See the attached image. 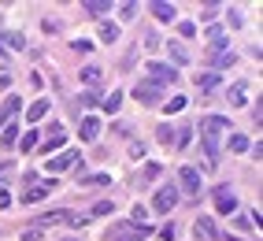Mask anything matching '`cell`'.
I'll return each mask as SVG.
<instances>
[{
	"label": "cell",
	"instance_id": "1",
	"mask_svg": "<svg viewBox=\"0 0 263 241\" xmlns=\"http://www.w3.org/2000/svg\"><path fill=\"white\" fill-rule=\"evenodd\" d=\"M193 130H200V141H204V163L208 167H219V137L226 134V130H234L230 123H226L222 115H208V119H200V126H193Z\"/></svg>",
	"mask_w": 263,
	"mask_h": 241
},
{
	"label": "cell",
	"instance_id": "2",
	"mask_svg": "<svg viewBox=\"0 0 263 241\" xmlns=\"http://www.w3.org/2000/svg\"><path fill=\"white\" fill-rule=\"evenodd\" d=\"M148 234H152V227H134V223L126 219V223H111L104 237H108V241H141Z\"/></svg>",
	"mask_w": 263,
	"mask_h": 241
},
{
	"label": "cell",
	"instance_id": "3",
	"mask_svg": "<svg viewBox=\"0 0 263 241\" xmlns=\"http://www.w3.org/2000/svg\"><path fill=\"white\" fill-rule=\"evenodd\" d=\"M56 189H60L56 178H30V186L23 189L19 200H23V204H37V200H45L48 193H56Z\"/></svg>",
	"mask_w": 263,
	"mask_h": 241
},
{
	"label": "cell",
	"instance_id": "4",
	"mask_svg": "<svg viewBox=\"0 0 263 241\" xmlns=\"http://www.w3.org/2000/svg\"><path fill=\"white\" fill-rule=\"evenodd\" d=\"M82 171V152L78 149H67V152H60V156H52V160H45V171H52V175H56V171Z\"/></svg>",
	"mask_w": 263,
	"mask_h": 241
},
{
	"label": "cell",
	"instance_id": "5",
	"mask_svg": "<svg viewBox=\"0 0 263 241\" xmlns=\"http://www.w3.org/2000/svg\"><path fill=\"white\" fill-rule=\"evenodd\" d=\"M145 71H148V85H156V89H160V85L178 82V71H174V67H167V63H156V60H152Z\"/></svg>",
	"mask_w": 263,
	"mask_h": 241
},
{
	"label": "cell",
	"instance_id": "6",
	"mask_svg": "<svg viewBox=\"0 0 263 241\" xmlns=\"http://www.w3.org/2000/svg\"><path fill=\"white\" fill-rule=\"evenodd\" d=\"M178 182H182V189H185L189 197H200V193H204V178H200L197 167H182V171H178Z\"/></svg>",
	"mask_w": 263,
	"mask_h": 241
},
{
	"label": "cell",
	"instance_id": "7",
	"mask_svg": "<svg viewBox=\"0 0 263 241\" xmlns=\"http://www.w3.org/2000/svg\"><path fill=\"white\" fill-rule=\"evenodd\" d=\"M193 234H197V241H222V234H219V227H215V219H204V215L193 219Z\"/></svg>",
	"mask_w": 263,
	"mask_h": 241
},
{
	"label": "cell",
	"instance_id": "8",
	"mask_svg": "<svg viewBox=\"0 0 263 241\" xmlns=\"http://www.w3.org/2000/svg\"><path fill=\"white\" fill-rule=\"evenodd\" d=\"M134 97L141 100L145 108H156V104H163V93L156 89V85H148V82H137V85H134Z\"/></svg>",
	"mask_w": 263,
	"mask_h": 241
},
{
	"label": "cell",
	"instance_id": "9",
	"mask_svg": "<svg viewBox=\"0 0 263 241\" xmlns=\"http://www.w3.org/2000/svg\"><path fill=\"white\" fill-rule=\"evenodd\" d=\"M152 204H156V212H163V215H167L174 204H178V189H174V186H163L160 193H156V200H152Z\"/></svg>",
	"mask_w": 263,
	"mask_h": 241
},
{
	"label": "cell",
	"instance_id": "10",
	"mask_svg": "<svg viewBox=\"0 0 263 241\" xmlns=\"http://www.w3.org/2000/svg\"><path fill=\"white\" fill-rule=\"evenodd\" d=\"M215 208H219L222 215H230V212L237 208V197H234L226 186H219V189H215Z\"/></svg>",
	"mask_w": 263,
	"mask_h": 241
},
{
	"label": "cell",
	"instance_id": "11",
	"mask_svg": "<svg viewBox=\"0 0 263 241\" xmlns=\"http://www.w3.org/2000/svg\"><path fill=\"white\" fill-rule=\"evenodd\" d=\"M78 134H82V141H97V137H100V119L97 115H85L78 123Z\"/></svg>",
	"mask_w": 263,
	"mask_h": 241
},
{
	"label": "cell",
	"instance_id": "12",
	"mask_svg": "<svg viewBox=\"0 0 263 241\" xmlns=\"http://www.w3.org/2000/svg\"><path fill=\"white\" fill-rule=\"evenodd\" d=\"M67 141V130L56 123V126H48V137H45V156H48V152H56L60 145Z\"/></svg>",
	"mask_w": 263,
	"mask_h": 241
},
{
	"label": "cell",
	"instance_id": "13",
	"mask_svg": "<svg viewBox=\"0 0 263 241\" xmlns=\"http://www.w3.org/2000/svg\"><path fill=\"white\" fill-rule=\"evenodd\" d=\"M71 215H74V212H63V208L45 212V215H37V227H56V223H71Z\"/></svg>",
	"mask_w": 263,
	"mask_h": 241
},
{
	"label": "cell",
	"instance_id": "14",
	"mask_svg": "<svg viewBox=\"0 0 263 241\" xmlns=\"http://www.w3.org/2000/svg\"><path fill=\"white\" fill-rule=\"evenodd\" d=\"M0 41H4L8 52H23V48H26V38H23V33H0Z\"/></svg>",
	"mask_w": 263,
	"mask_h": 241
},
{
	"label": "cell",
	"instance_id": "15",
	"mask_svg": "<svg viewBox=\"0 0 263 241\" xmlns=\"http://www.w3.org/2000/svg\"><path fill=\"white\" fill-rule=\"evenodd\" d=\"M245 97H249V85H245V82H234L230 85V93H226V100H230V104H245Z\"/></svg>",
	"mask_w": 263,
	"mask_h": 241
},
{
	"label": "cell",
	"instance_id": "16",
	"mask_svg": "<svg viewBox=\"0 0 263 241\" xmlns=\"http://www.w3.org/2000/svg\"><path fill=\"white\" fill-rule=\"evenodd\" d=\"M174 11H178V8H174V4H163V0H156V4H152V15H156L160 23H171Z\"/></svg>",
	"mask_w": 263,
	"mask_h": 241
},
{
	"label": "cell",
	"instance_id": "17",
	"mask_svg": "<svg viewBox=\"0 0 263 241\" xmlns=\"http://www.w3.org/2000/svg\"><path fill=\"white\" fill-rule=\"evenodd\" d=\"M45 115H48V100H33V104L26 108V119H30V123H41Z\"/></svg>",
	"mask_w": 263,
	"mask_h": 241
},
{
	"label": "cell",
	"instance_id": "18",
	"mask_svg": "<svg viewBox=\"0 0 263 241\" xmlns=\"http://www.w3.org/2000/svg\"><path fill=\"white\" fill-rule=\"evenodd\" d=\"M100 108H104V112H108V115H111V112H119V108H122V93H119V89H111L108 97H104V100H100Z\"/></svg>",
	"mask_w": 263,
	"mask_h": 241
},
{
	"label": "cell",
	"instance_id": "19",
	"mask_svg": "<svg viewBox=\"0 0 263 241\" xmlns=\"http://www.w3.org/2000/svg\"><path fill=\"white\" fill-rule=\"evenodd\" d=\"M15 112H19V97H8L4 104H0V126H4V123H8V119H11Z\"/></svg>",
	"mask_w": 263,
	"mask_h": 241
},
{
	"label": "cell",
	"instance_id": "20",
	"mask_svg": "<svg viewBox=\"0 0 263 241\" xmlns=\"http://www.w3.org/2000/svg\"><path fill=\"white\" fill-rule=\"evenodd\" d=\"M212 63H215V75H219V71H226V67H234V63H237V56H234V52H215V56H212Z\"/></svg>",
	"mask_w": 263,
	"mask_h": 241
},
{
	"label": "cell",
	"instance_id": "21",
	"mask_svg": "<svg viewBox=\"0 0 263 241\" xmlns=\"http://www.w3.org/2000/svg\"><path fill=\"white\" fill-rule=\"evenodd\" d=\"M15 141H19V123L4 126V134H0V145H4V149H15Z\"/></svg>",
	"mask_w": 263,
	"mask_h": 241
},
{
	"label": "cell",
	"instance_id": "22",
	"mask_svg": "<svg viewBox=\"0 0 263 241\" xmlns=\"http://www.w3.org/2000/svg\"><path fill=\"white\" fill-rule=\"evenodd\" d=\"M82 11H89L93 19H100L104 11H111V4H104V0H85V4H82Z\"/></svg>",
	"mask_w": 263,
	"mask_h": 241
},
{
	"label": "cell",
	"instance_id": "23",
	"mask_svg": "<svg viewBox=\"0 0 263 241\" xmlns=\"http://www.w3.org/2000/svg\"><path fill=\"white\" fill-rule=\"evenodd\" d=\"M167 52H171V60H174V63H189L185 45H178V41H167Z\"/></svg>",
	"mask_w": 263,
	"mask_h": 241
},
{
	"label": "cell",
	"instance_id": "24",
	"mask_svg": "<svg viewBox=\"0 0 263 241\" xmlns=\"http://www.w3.org/2000/svg\"><path fill=\"white\" fill-rule=\"evenodd\" d=\"M215 85H219V75H215V71H208V75L197 78V89H200V93H212Z\"/></svg>",
	"mask_w": 263,
	"mask_h": 241
},
{
	"label": "cell",
	"instance_id": "25",
	"mask_svg": "<svg viewBox=\"0 0 263 241\" xmlns=\"http://www.w3.org/2000/svg\"><path fill=\"white\" fill-rule=\"evenodd\" d=\"M160 163H145V171H141V178H137V186H148V182H156V178H160Z\"/></svg>",
	"mask_w": 263,
	"mask_h": 241
},
{
	"label": "cell",
	"instance_id": "26",
	"mask_svg": "<svg viewBox=\"0 0 263 241\" xmlns=\"http://www.w3.org/2000/svg\"><path fill=\"white\" fill-rule=\"evenodd\" d=\"M100 41L115 45V41H119V26H115V23H104V26H100Z\"/></svg>",
	"mask_w": 263,
	"mask_h": 241
},
{
	"label": "cell",
	"instance_id": "27",
	"mask_svg": "<svg viewBox=\"0 0 263 241\" xmlns=\"http://www.w3.org/2000/svg\"><path fill=\"white\" fill-rule=\"evenodd\" d=\"M208 45H212V48H222V45H226V33H222L219 26H208Z\"/></svg>",
	"mask_w": 263,
	"mask_h": 241
},
{
	"label": "cell",
	"instance_id": "28",
	"mask_svg": "<svg viewBox=\"0 0 263 241\" xmlns=\"http://www.w3.org/2000/svg\"><path fill=\"white\" fill-rule=\"evenodd\" d=\"M174 130H178V126H160V130H156V141H160V145H174Z\"/></svg>",
	"mask_w": 263,
	"mask_h": 241
},
{
	"label": "cell",
	"instance_id": "29",
	"mask_svg": "<svg viewBox=\"0 0 263 241\" xmlns=\"http://www.w3.org/2000/svg\"><path fill=\"white\" fill-rule=\"evenodd\" d=\"M193 141V126H178V130H174V145H178V149H185Z\"/></svg>",
	"mask_w": 263,
	"mask_h": 241
},
{
	"label": "cell",
	"instance_id": "30",
	"mask_svg": "<svg viewBox=\"0 0 263 241\" xmlns=\"http://www.w3.org/2000/svg\"><path fill=\"white\" fill-rule=\"evenodd\" d=\"M82 82H85V85H97V82H100V67H93V63H89V67L82 71Z\"/></svg>",
	"mask_w": 263,
	"mask_h": 241
},
{
	"label": "cell",
	"instance_id": "31",
	"mask_svg": "<svg viewBox=\"0 0 263 241\" xmlns=\"http://www.w3.org/2000/svg\"><path fill=\"white\" fill-rule=\"evenodd\" d=\"M249 149V137L245 134H230V152H245Z\"/></svg>",
	"mask_w": 263,
	"mask_h": 241
},
{
	"label": "cell",
	"instance_id": "32",
	"mask_svg": "<svg viewBox=\"0 0 263 241\" xmlns=\"http://www.w3.org/2000/svg\"><path fill=\"white\" fill-rule=\"evenodd\" d=\"M115 212V200H97L93 204V215H111Z\"/></svg>",
	"mask_w": 263,
	"mask_h": 241
},
{
	"label": "cell",
	"instance_id": "33",
	"mask_svg": "<svg viewBox=\"0 0 263 241\" xmlns=\"http://www.w3.org/2000/svg\"><path fill=\"white\" fill-rule=\"evenodd\" d=\"M33 145H37V130H26V134H23V141H19V149H23V152H30Z\"/></svg>",
	"mask_w": 263,
	"mask_h": 241
},
{
	"label": "cell",
	"instance_id": "34",
	"mask_svg": "<svg viewBox=\"0 0 263 241\" xmlns=\"http://www.w3.org/2000/svg\"><path fill=\"white\" fill-rule=\"evenodd\" d=\"M111 182V175H85L82 178V186H108Z\"/></svg>",
	"mask_w": 263,
	"mask_h": 241
},
{
	"label": "cell",
	"instance_id": "35",
	"mask_svg": "<svg viewBox=\"0 0 263 241\" xmlns=\"http://www.w3.org/2000/svg\"><path fill=\"white\" fill-rule=\"evenodd\" d=\"M219 11H222L219 4H204V11H200V19H204V23H212L215 15H219Z\"/></svg>",
	"mask_w": 263,
	"mask_h": 241
},
{
	"label": "cell",
	"instance_id": "36",
	"mask_svg": "<svg viewBox=\"0 0 263 241\" xmlns=\"http://www.w3.org/2000/svg\"><path fill=\"white\" fill-rule=\"evenodd\" d=\"M78 104H82V108H89V104H100V97L89 89V93H82V97H78Z\"/></svg>",
	"mask_w": 263,
	"mask_h": 241
},
{
	"label": "cell",
	"instance_id": "37",
	"mask_svg": "<svg viewBox=\"0 0 263 241\" xmlns=\"http://www.w3.org/2000/svg\"><path fill=\"white\" fill-rule=\"evenodd\" d=\"M182 108H185V97H171V100H167V112H171V115L182 112Z\"/></svg>",
	"mask_w": 263,
	"mask_h": 241
},
{
	"label": "cell",
	"instance_id": "38",
	"mask_svg": "<svg viewBox=\"0 0 263 241\" xmlns=\"http://www.w3.org/2000/svg\"><path fill=\"white\" fill-rule=\"evenodd\" d=\"M119 15H122V19H126V23H130V19H134V15H137V4H122V8H119Z\"/></svg>",
	"mask_w": 263,
	"mask_h": 241
},
{
	"label": "cell",
	"instance_id": "39",
	"mask_svg": "<svg viewBox=\"0 0 263 241\" xmlns=\"http://www.w3.org/2000/svg\"><path fill=\"white\" fill-rule=\"evenodd\" d=\"M163 41L160 38H156V33H148V38H145V48H148V52H156V48H160Z\"/></svg>",
	"mask_w": 263,
	"mask_h": 241
},
{
	"label": "cell",
	"instance_id": "40",
	"mask_svg": "<svg viewBox=\"0 0 263 241\" xmlns=\"http://www.w3.org/2000/svg\"><path fill=\"white\" fill-rule=\"evenodd\" d=\"M8 204H11V193H8V186L0 182V208H8Z\"/></svg>",
	"mask_w": 263,
	"mask_h": 241
},
{
	"label": "cell",
	"instance_id": "41",
	"mask_svg": "<svg viewBox=\"0 0 263 241\" xmlns=\"http://www.w3.org/2000/svg\"><path fill=\"white\" fill-rule=\"evenodd\" d=\"M8 85H11V71H8V67H0V89H8Z\"/></svg>",
	"mask_w": 263,
	"mask_h": 241
},
{
	"label": "cell",
	"instance_id": "42",
	"mask_svg": "<svg viewBox=\"0 0 263 241\" xmlns=\"http://www.w3.org/2000/svg\"><path fill=\"white\" fill-rule=\"evenodd\" d=\"M178 30H182V38H193V33H197V23H182Z\"/></svg>",
	"mask_w": 263,
	"mask_h": 241
},
{
	"label": "cell",
	"instance_id": "43",
	"mask_svg": "<svg viewBox=\"0 0 263 241\" xmlns=\"http://www.w3.org/2000/svg\"><path fill=\"white\" fill-rule=\"evenodd\" d=\"M130 156H134V160H137V156H145V145H141V141H134V145H130Z\"/></svg>",
	"mask_w": 263,
	"mask_h": 241
},
{
	"label": "cell",
	"instance_id": "44",
	"mask_svg": "<svg viewBox=\"0 0 263 241\" xmlns=\"http://www.w3.org/2000/svg\"><path fill=\"white\" fill-rule=\"evenodd\" d=\"M160 237H163V241H174V227H171V223H167V227L160 230Z\"/></svg>",
	"mask_w": 263,
	"mask_h": 241
},
{
	"label": "cell",
	"instance_id": "45",
	"mask_svg": "<svg viewBox=\"0 0 263 241\" xmlns=\"http://www.w3.org/2000/svg\"><path fill=\"white\" fill-rule=\"evenodd\" d=\"M0 56H8V48H4V41H0Z\"/></svg>",
	"mask_w": 263,
	"mask_h": 241
},
{
	"label": "cell",
	"instance_id": "46",
	"mask_svg": "<svg viewBox=\"0 0 263 241\" xmlns=\"http://www.w3.org/2000/svg\"><path fill=\"white\" fill-rule=\"evenodd\" d=\"M63 241H74V237H63Z\"/></svg>",
	"mask_w": 263,
	"mask_h": 241
}]
</instances>
